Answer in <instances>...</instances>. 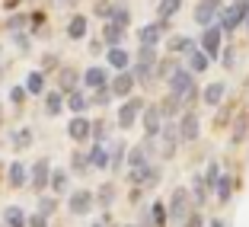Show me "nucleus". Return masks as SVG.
Instances as JSON below:
<instances>
[{"instance_id": "nucleus-1", "label": "nucleus", "mask_w": 249, "mask_h": 227, "mask_svg": "<svg viewBox=\"0 0 249 227\" xmlns=\"http://www.w3.org/2000/svg\"><path fill=\"white\" fill-rule=\"evenodd\" d=\"M195 198H192V192L185 189V186H179V189H173V195H169V221H176V224H182L185 218H189L192 211H195Z\"/></svg>"}, {"instance_id": "nucleus-2", "label": "nucleus", "mask_w": 249, "mask_h": 227, "mask_svg": "<svg viewBox=\"0 0 249 227\" xmlns=\"http://www.w3.org/2000/svg\"><path fill=\"white\" fill-rule=\"evenodd\" d=\"M217 22L224 26L227 36L240 29V22H246V26H249V3H236V0H233V3H227V7L220 10V19Z\"/></svg>"}, {"instance_id": "nucleus-3", "label": "nucleus", "mask_w": 249, "mask_h": 227, "mask_svg": "<svg viewBox=\"0 0 249 227\" xmlns=\"http://www.w3.org/2000/svg\"><path fill=\"white\" fill-rule=\"evenodd\" d=\"M224 36H227V32H224L220 22H214V26H208V29L201 32V52H205L211 61L220 58V52H224Z\"/></svg>"}, {"instance_id": "nucleus-4", "label": "nucleus", "mask_w": 249, "mask_h": 227, "mask_svg": "<svg viewBox=\"0 0 249 227\" xmlns=\"http://www.w3.org/2000/svg\"><path fill=\"white\" fill-rule=\"evenodd\" d=\"M144 109H147V103L141 99V96H128V99L122 103V109H118V125H122L124 132L134 128V122L144 115Z\"/></svg>"}, {"instance_id": "nucleus-5", "label": "nucleus", "mask_w": 249, "mask_h": 227, "mask_svg": "<svg viewBox=\"0 0 249 227\" xmlns=\"http://www.w3.org/2000/svg\"><path fill=\"white\" fill-rule=\"evenodd\" d=\"M169 93L176 96H189L192 90H195V71H189V67H176L173 71V77H169Z\"/></svg>"}, {"instance_id": "nucleus-6", "label": "nucleus", "mask_w": 249, "mask_h": 227, "mask_svg": "<svg viewBox=\"0 0 249 227\" xmlns=\"http://www.w3.org/2000/svg\"><path fill=\"white\" fill-rule=\"evenodd\" d=\"M93 205H96V195L89 189H73L71 195H67V211L77 214V218H80V214H89Z\"/></svg>"}, {"instance_id": "nucleus-7", "label": "nucleus", "mask_w": 249, "mask_h": 227, "mask_svg": "<svg viewBox=\"0 0 249 227\" xmlns=\"http://www.w3.org/2000/svg\"><path fill=\"white\" fill-rule=\"evenodd\" d=\"M220 10H224V0H198L195 22L208 29V26H214V19H220Z\"/></svg>"}, {"instance_id": "nucleus-8", "label": "nucleus", "mask_w": 249, "mask_h": 227, "mask_svg": "<svg viewBox=\"0 0 249 227\" xmlns=\"http://www.w3.org/2000/svg\"><path fill=\"white\" fill-rule=\"evenodd\" d=\"M157 141H160V151H157V154H160L163 160L176 157V144L182 141V138H179V122L176 125H173V122L163 125V132H160V138H157Z\"/></svg>"}, {"instance_id": "nucleus-9", "label": "nucleus", "mask_w": 249, "mask_h": 227, "mask_svg": "<svg viewBox=\"0 0 249 227\" xmlns=\"http://www.w3.org/2000/svg\"><path fill=\"white\" fill-rule=\"evenodd\" d=\"M52 163H48V157H42V160H36L32 163V170H29V183H32V189L36 192H45L48 186H52Z\"/></svg>"}, {"instance_id": "nucleus-10", "label": "nucleus", "mask_w": 249, "mask_h": 227, "mask_svg": "<svg viewBox=\"0 0 249 227\" xmlns=\"http://www.w3.org/2000/svg\"><path fill=\"white\" fill-rule=\"evenodd\" d=\"M198 134H201V122H198V112H182L179 115V138L185 141V144H192V141H198Z\"/></svg>"}, {"instance_id": "nucleus-11", "label": "nucleus", "mask_w": 249, "mask_h": 227, "mask_svg": "<svg viewBox=\"0 0 249 227\" xmlns=\"http://www.w3.org/2000/svg\"><path fill=\"white\" fill-rule=\"evenodd\" d=\"M141 122H144V134H147V138H160V132H163V112H160V106H147L144 115H141Z\"/></svg>"}, {"instance_id": "nucleus-12", "label": "nucleus", "mask_w": 249, "mask_h": 227, "mask_svg": "<svg viewBox=\"0 0 249 227\" xmlns=\"http://www.w3.org/2000/svg\"><path fill=\"white\" fill-rule=\"evenodd\" d=\"M169 29V19H157V22H147L144 29L138 32V38H141V45H160V38H163V32Z\"/></svg>"}, {"instance_id": "nucleus-13", "label": "nucleus", "mask_w": 249, "mask_h": 227, "mask_svg": "<svg viewBox=\"0 0 249 227\" xmlns=\"http://www.w3.org/2000/svg\"><path fill=\"white\" fill-rule=\"evenodd\" d=\"M67 134H71V141H87L89 134H93V122H89L87 115H73L71 118V125H67Z\"/></svg>"}, {"instance_id": "nucleus-14", "label": "nucleus", "mask_w": 249, "mask_h": 227, "mask_svg": "<svg viewBox=\"0 0 249 227\" xmlns=\"http://www.w3.org/2000/svg\"><path fill=\"white\" fill-rule=\"evenodd\" d=\"M83 83H87L89 90L109 87V71H106V67H87V71H83Z\"/></svg>"}, {"instance_id": "nucleus-15", "label": "nucleus", "mask_w": 249, "mask_h": 227, "mask_svg": "<svg viewBox=\"0 0 249 227\" xmlns=\"http://www.w3.org/2000/svg\"><path fill=\"white\" fill-rule=\"evenodd\" d=\"M103 42L109 45V48H115V45L124 42V26H122V22L106 19V26H103Z\"/></svg>"}, {"instance_id": "nucleus-16", "label": "nucleus", "mask_w": 249, "mask_h": 227, "mask_svg": "<svg viewBox=\"0 0 249 227\" xmlns=\"http://www.w3.org/2000/svg\"><path fill=\"white\" fill-rule=\"evenodd\" d=\"M7 183L13 186V189H22V186L29 183V170H26V163L22 160H13L7 170Z\"/></svg>"}, {"instance_id": "nucleus-17", "label": "nucleus", "mask_w": 249, "mask_h": 227, "mask_svg": "<svg viewBox=\"0 0 249 227\" xmlns=\"http://www.w3.org/2000/svg\"><path fill=\"white\" fill-rule=\"evenodd\" d=\"M112 93L115 96H131V90H134V74H128V71H118L115 77H112Z\"/></svg>"}, {"instance_id": "nucleus-18", "label": "nucleus", "mask_w": 249, "mask_h": 227, "mask_svg": "<svg viewBox=\"0 0 249 227\" xmlns=\"http://www.w3.org/2000/svg\"><path fill=\"white\" fill-rule=\"evenodd\" d=\"M77 80H80V74L73 71V67H61L58 71V90L64 96H71L73 90H77Z\"/></svg>"}, {"instance_id": "nucleus-19", "label": "nucleus", "mask_w": 249, "mask_h": 227, "mask_svg": "<svg viewBox=\"0 0 249 227\" xmlns=\"http://www.w3.org/2000/svg\"><path fill=\"white\" fill-rule=\"evenodd\" d=\"M106 58H109V67H115V71H128V64H131V55L124 52L122 45L109 48V52H106Z\"/></svg>"}, {"instance_id": "nucleus-20", "label": "nucleus", "mask_w": 249, "mask_h": 227, "mask_svg": "<svg viewBox=\"0 0 249 227\" xmlns=\"http://www.w3.org/2000/svg\"><path fill=\"white\" fill-rule=\"evenodd\" d=\"M89 106H93V99H89L87 93H80V90H73V93L67 96V109H71L73 115H83Z\"/></svg>"}, {"instance_id": "nucleus-21", "label": "nucleus", "mask_w": 249, "mask_h": 227, "mask_svg": "<svg viewBox=\"0 0 249 227\" xmlns=\"http://www.w3.org/2000/svg\"><path fill=\"white\" fill-rule=\"evenodd\" d=\"M224 93H227V87H224V80H214L205 87V93H201V99H205V106H220V99H224Z\"/></svg>"}, {"instance_id": "nucleus-22", "label": "nucleus", "mask_w": 249, "mask_h": 227, "mask_svg": "<svg viewBox=\"0 0 249 227\" xmlns=\"http://www.w3.org/2000/svg\"><path fill=\"white\" fill-rule=\"evenodd\" d=\"M64 106H67V96L61 93V90H48V93H45V112H48V115H58Z\"/></svg>"}, {"instance_id": "nucleus-23", "label": "nucleus", "mask_w": 249, "mask_h": 227, "mask_svg": "<svg viewBox=\"0 0 249 227\" xmlns=\"http://www.w3.org/2000/svg\"><path fill=\"white\" fill-rule=\"evenodd\" d=\"M166 48H169V55H192L195 52V42L189 36H173L166 42Z\"/></svg>"}, {"instance_id": "nucleus-24", "label": "nucleus", "mask_w": 249, "mask_h": 227, "mask_svg": "<svg viewBox=\"0 0 249 227\" xmlns=\"http://www.w3.org/2000/svg\"><path fill=\"white\" fill-rule=\"evenodd\" d=\"M3 224H7V227H26L29 218L22 214L19 205H7V208H3Z\"/></svg>"}, {"instance_id": "nucleus-25", "label": "nucleus", "mask_w": 249, "mask_h": 227, "mask_svg": "<svg viewBox=\"0 0 249 227\" xmlns=\"http://www.w3.org/2000/svg\"><path fill=\"white\" fill-rule=\"evenodd\" d=\"M182 96H176V93H169L166 99L160 103V112H163V118H173V115H182Z\"/></svg>"}, {"instance_id": "nucleus-26", "label": "nucleus", "mask_w": 249, "mask_h": 227, "mask_svg": "<svg viewBox=\"0 0 249 227\" xmlns=\"http://www.w3.org/2000/svg\"><path fill=\"white\" fill-rule=\"evenodd\" d=\"M89 160H93V167H96V170H109V167H112L109 147H106V144H96L93 151H89Z\"/></svg>"}, {"instance_id": "nucleus-27", "label": "nucleus", "mask_w": 249, "mask_h": 227, "mask_svg": "<svg viewBox=\"0 0 249 227\" xmlns=\"http://www.w3.org/2000/svg\"><path fill=\"white\" fill-rule=\"evenodd\" d=\"M67 36H71L73 42L87 38V16H73V19L67 22Z\"/></svg>"}, {"instance_id": "nucleus-28", "label": "nucleus", "mask_w": 249, "mask_h": 227, "mask_svg": "<svg viewBox=\"0 0 249 227\" xmlns=\"http://www.w3.org/2000/svg\"><path fill=\"white\" fill-rule=\"evenodd\" d=\"M192 198H195L198 208L205 205V198H208V183H205V176H192Z\"/></svg>"}, {"instance_id": "nucleus-29", "label": "nucleus", "mask_w": 249, "mask_h": 227, "mask_svg": "<svg viewBox=\"0 0 249 227\" xmlns=\"http://www.w3.org/2000/svg\"><path fill=\"white\" fill-rule=\"evenodd\" d=\"M208 64H211V58H208L201 48H195V52L189 55V71H195V74H205L208 71Z\"/></svg>"}, {"instance_id": "nucleus-30", "label": "nucleus", "mask_w": 249, "mask_h": 227, "mask_svg": "<svg viewBox=\"0 0 249 227\" xmlns=\"http://www.w3.org/2000/svg\"><path fill=\"white\" fill-rule=\"evenodd\" d=\"M150 221H154V227H166V221H169V205L154 202V205H150Z\"/></svg>"}, {"instance_id": "nucleus-31", "label": "nucleus", "mask_w": 249, "mask_h": 227, "mask_svg": "<svg viewBox=\"0 0 249 227\" xmlns=\"http://www.w3.org/2000/svg\"><path fill=\"white\" fill-rule=\"evenodd\" d=\"M179 7H182V0H160V3H157V16H160V19H173V16L179 13Z\"/></svg>"}, {"instance_id": "nucleus-32", "label": "nucleus", "mask_w": 249, "mask_h": 227, "mask_svg": "<svg viewBox=\"0 0 249 227\" xmlns=\"http://www.w3.org/2000/svg\"><path fill=\"white\" fill-rule=\"evenodd\" d=\"M26 90H29L32 96H42L45 93V74L42 71H32L29 77H26Z\"/></svg>"}, {"instance_id": "nucleus-33", "label": "nucleus", "mask_w": 249, "mask_h": 227, "mask_svg": "<svg viewBox=\"0 0 249 227\" xmlns=\"http://www.w3.org/2000/svg\"><path fill=\"white\" fill-rule=\"evenodd\" d=\"M217 198L220 202H230V195H233V176H227V173H220V179H217Z\"/></svg>"}, {"instance_id": "nucleus-34", "label": "nucleus", "mask_w": 249, "mask_h": 227, "mask_svg": "<svg viewBox=\"0 0 249 227\" xmlns=\"http://www.w3.org/2000/svg\"><path fill=\"white\" fill-rule=\"evenodd\" d=\"M96 202H99V208H109L112 202H115V186H112V183L99 186V192H96Z\"/></svg>"}, {"instance_id": "nucleus-35", "label": "nucleus", "mask_w": 249, "mask_h": 227, "mask_svg": "<svg viewBox=\"0 0 249 227\" xmlns=\"http://www.w3.org/2000/svg\"><path fill=\"white\" fill-rule=\"evenodd\" d=\"M93 167V160H89V154H83V151H77V154H73V160H71V170L73 173H87V170Z\"/></svg>"}, {"instance_id": "nucleus-36", "label": "nucleus", "mask_w": 249, "mask_h": 227, "mask_svg": "<svg viewBox=\"0 0 249 227\" xmlns=\"http://www.w3.org/2000/svg\"><path fill=\"white\" fill-rule=\"evenodd\" d=\"M38 211H42L45 218H52V214L58 211V195H42L38 198Z\"/></svg>"}, {"instance_id": "nucleus-37", "label": "nucleus", "mask_w": 249, "mask_h": 227, "mask_svg": "<svg viewBox=\"0 0 249 227\" xmlns=\"http://www.w3.org/2000/svg\"><path fill=\"white\" fill-rule=\"evenodd\" d=\"M52 192H54V195H64V192H67V173H64V170H54V173H52Z\"/></svg>"}, {"instance_id": "nucleus-38", "label": "nucleus", "mask_w": 249, "mask_h": 227, "mask_svg": "<svg viewBox=\"0 0 249 227\" xmlns=\"http://www.w3.org/2000/svg\"><path fill=\"white\" fill-rule=\"evenodd\" d=\"M176 61L173 58H166V61H160V64H157V80H169V77H173V71H176Z\"/></svg>"}, {"instance_id": "nucleus-39", "label": "nucleus", "mask_w": 249, "mask_h": 227, "mask_svg": "<svg viewBox=\"0 0 249 227\" xmlns=\"http://www.w3.org/2000/svg\"><path fill=\"white\" fill-rule=\"evenodd\" d=\"M124 157H128V147H124V144H115V147H112V167L109 170H122L124 167Z\"/></svg>"}, {"instance_id": "nucleus-40", "label": "nucleus", "mask_w": 249, "mask_h": 227, "mask_svg": "<svg viewBox=\"0 0 249 227\" xmlns=\"http://www.w3.org/2000/svg\"><path fill=\"white\" fill-rule=\"evenodd\" d=\"M13 144L19 147V151H22V147H29L32 144V128H19V132H13Z\"/></svg>"}, {"instance_id": "nucleus-41", "label": "nucleus", "mask_w": 249, "mask_h": 227, "mask_svg": "<svg viewBox=\"0 0 249 227\" xmlns=\"http://www.w3.org/2000/svg\"><path fill=\"white\" fill-rule=\"evenodd\" d=\"M217 179H220V167H217V163H208V170H205L208 189H217Z\"/></svg>"}, {"instance_id": "nucleus-42", "label": "nucleus", "mask_w": 249, "mask_h": 227, "mask_svg": "<svg viewBox=\"0 0 249 227\" xmlns=\"http://www.w3.org/2000/svg\"><path fill=\"white\" fill-rule=\"evenodd\" d=\"M112 96H115V93H112V87L96 90V93H93V106H109V103H112Z\"/></svg>"}, {"instance_id": "nucleus-43", "label": "nucleus", "mask_w": 249, "mask_h": 227, "mask_svg": "<svg viewBox=\"0 0 249 227\" xmlns=\"http://www.w3.org/2000/svg\"><path fill=\"white\" fill-rule=\"evenodd\" d=\"M32 22V16H10L7 19V29L10 32H22V26H29Z\"/></svg>"}, {"instance_id": "nucleus-44", "label": "nucleus", "mask_w": 249, "mask_h": 227, "mask_svg": "<svg viewBox=\"0 0 249 227\" xmlns=\"http://www.w3.org/2000/svg\"><path fill=\"white\" fill-rule=\"evenodd\" d=\"M112 10H115V3H109V0H99L96 3V13L103 16V19H112Z\"/></svg>"}, {"instance_id": "nucleus-45", "label": "nucleus", "mask_w": 249, "mask_h": 227, "mask_svg": "<svg viewBox=\"0 0 249 227\" xmlns=\"http://www.w3.org/2000/svg\"><path fill=\"white\" fill-rule=\"evenodd\" d=\"M179 227H205V218H201L198 211H192V214H189V218H185Z\"/></svg>"}, {"instance_id": "nucleus-46", "label": "nucleus", "mask_w": 249, "mask_h": 227, "mask_svg": "<svg viewBox=\"0 0 249 227\" xmlns=\"http://www.w3.org/2000/svg\"><path fill=\"white\" fill-rule=\"evenodd\" d=\"M93 138L96 144H106V122H93Z\"/></svg>"}, {"instance_id": "nucleus-47", "label": "nucleus", "mask_w": 249, "mask_h": 227, "mask_svg": "<svg viewBox=\"0 0 249 227\" xmlns=\"http://www.w3.org/2000/svg\"><path fill=\"white\" fill-rule=\"evenodd\" d=\"M26 227H48V218H45L42 211H36V214H29V224Z\"/></svg>"}, {"instance_id": "nucleus-48", "label": "nucleus", "mask_w": 249, "mask_h": 227, "mask_svg": "<svg viewBox=\"0 0 249 227\" xmlns=\"http://www.w3.org/2000/svg\"><path fill=\"white\" fill-rule=\"evenodd\" d=\"M26 93H29L26 87H13V90H10V99H13V106H19L22 99H26Z\"/></svg>"}, {"instance_id": "nucleus-49", "label": "nucleus", "mask_w": 249, "mask_h": 227, "mask_svg": "<svg viewBox=\"0 0 249 227\" xmlns=\"http://www.w3.org/2000/svg\"><path fill=\"white\" fill-rule=\"evenodd\" d=\"M112 19L122 22V26H128V10H124V7H115V10H112Z\"/></svg>"}, {"instance_id": "nucleus-50", "label": "nucleus", "mask_w": 249, "mask_h": 227, "mask_svg": "<svg viewBox=\"0 0 249 227\" xmlns=\"http://www.w3.org/2000/svg\"><path fill=\"white\" fill-rule=\"evenodd\" d=\"M233 55H236L233 48H224V52H220V61H224V67H233V61H236Z\"/></svg>"}, {"instance_id": "nucleus-51", "label": "nucleus", "mask_w": 249, "mask_h": 227, "mask_svg": "<svg viewBox=\"0 0 249 227\" xmlns=\"http://www.w3.org/2000/svg\"><path fill=\"white\" fill-rule=\"evenodd\" d=\"M54 67H58V58L54 55H45V71H54Z\"/></svg>"}, {"instance_id": "nucleus-52", "label": "nucleus", "mask_w": 249, "mask_h": 227, "mask_svg": "<svg viewBox=\"0 0 249 227\" xmlns=\"http://www.w3.org/2000/svg\"><path fill=\"white\" fill-rule=\"evenodd\" d=\"M3 7H7V10H16V7H19V0H3Z\"/></svg>"}, {"instance_id": "nucleus-53", "label": "nucleus", "mask_w": 249, "mask_h": 227, "mask_svg": "<svg viewBox=\"0 0 249 227\" xmlns=\"http://www.w3.org/2000/svg\"><path fill=\"white\" fill-rule=\"evenodd\" d=\"M211 227H224V221H220V218H214V221H211Z\"/></svg>"}, {"instance_id": "nucleus-54", "label": "nucleus", "mask_w": 249, "mask_h": 227, "mask_svg": "<svg viewBox=\"0 0 249 227\" xmlns=\"http://www.w3.org/2000/svg\"><path fill=\"white\" fill-rule=\"evenodd\" d=\"M93 227H106V224H103V221H96V224H93Z\"/></svg>"}, {"instance_id": "nucleus-55", "label": "nucleus", "mask_w": 249, "mask_h": 227, "mask_svg": "<svg viewBox=\"0 0 249 227\" xmlns=\"http://www.w3.org/2000/svg\"><path fill=\"white\" fill-rule=\"evenodd\" d=\"M236 3H249V0H236Z\"/></svg>"}, {"instance_id": "nucleus-56", "label": "nucleus", "mask_w": 249, "mask_h": 227, "mask_svg": "<svg viewBox=\"0 0 249 227\" xmlns=\"http://www.w3.org/2000/svg\"><path fill=\"white\" fill-rule=\"evenodd\" d=\"M124 227H138V224H124Z\"/></svg>"}, {"instance_id": "nucleus-57", "label": "nucleus", "mask_w": 249, "mask_h": 227, "mask_svg": "<svg viewBox=\"0 0 249 227\" xmlns=\"http://www.w3.org/2000/svg\"><path fill=\"white\" fill-rule=\"evenodd\" d=\"M3 227H7V224H3Z\"/></svg>"}]
</instances>
